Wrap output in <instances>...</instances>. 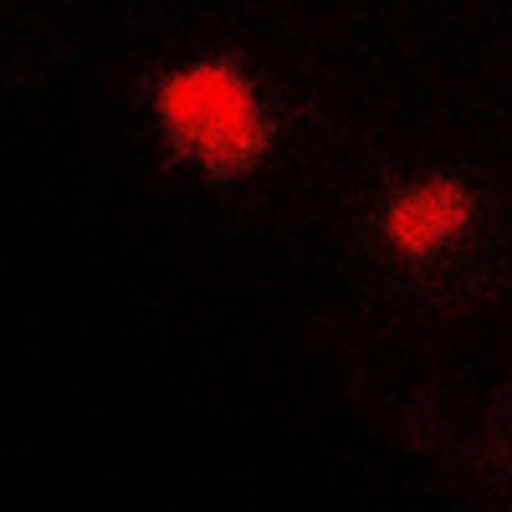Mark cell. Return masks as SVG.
Instances as JSON below:
<instances>
[{
	"mask_svg": "<svg viewBox=\"0 0 512 512\" xmlns=\"http://www.w3.org/2000/svg\"><path fill=\"white\" fill-rule=\"evenodd\" d=\"M477 216V200L461 180H415L410 190H400L384 210V236L400 256H425L446 241H456Z\"/></svg>",
	"mask_w": 512,
	"mask_h": 512,
	"instance_id": "cell-2",
	"label": "cell"
},
{
	"mask_svg": "<svg viewBox=\"0 0 512 512\" xmlns=\"http://www.w3.org/2000/svg\"><path fill=\"white\" fill-rule=\"evenodd\" d=\"M159 123L175 154L205 164L210 175H246L272 139L251 82L231 62H195L164 77Z\"/></svg>",
	"mask_w": 512,
	"mask_h": 512,
	"instance_id": "cell-1",
	"label": "cell"
}]
</instances>
